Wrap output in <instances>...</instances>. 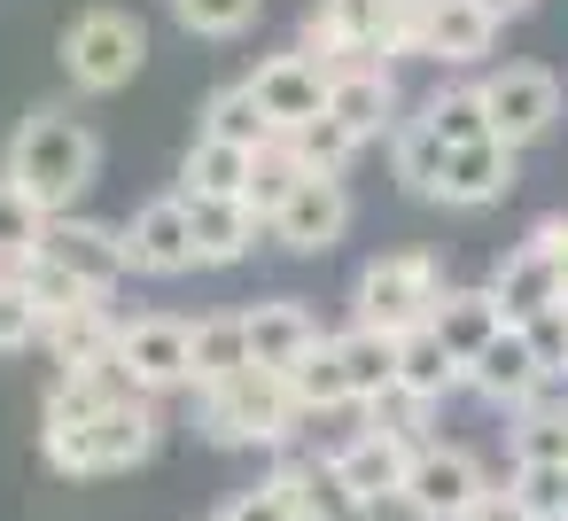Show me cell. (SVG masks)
<instances>
[{"instance_id":"1","label":"cell","mask_w":568,"mask_h":521,"mask_svg":"<svg viewBox=\"0 0 568 521\" xmlns=\"http://www.w3.org/2000/svg\"><path fill=\"white\" fill-rule=\"evenodd\" d=\"M94 164H102L94 133H87L79 118H63V110H32V118L17 125V141H9V180H17L48 218H71V203L94 187Z\"/></svg>"},{"instance_id":"2","label":"cell","mask_w":568,"mask_h":521,"mask_svg":"<svg viewBox=\"0 0 568 521\" xmlns=\"http://www.w3.org/2000/svg\"><path fill=\"white\" fill-rule=\"evenodd\" d=\"M436 304H444V273H436V257H420V249L374 257V265L358 273V327H374V335H389V343L420 335V327L436 319Z\"/></svg>"},{"instance_id":"3","label":"cell","mask_w":568,"mask_h":521,"mask_svg":"<svg viewBox=\"0 0 568 521\" xmlns=\"http://www.w3.org/2000/svg\"><path fill=\"white\" fill-rule=\"evenodd\" d=\"M296 420H304V405H296L288 374H265V366H250L242 381H226V389L203 397V436L226 443V451L234 443H288Z\"/></svg>"},{"instance_id":"4","label":"cell","mask_w":568,"mask_h":521,"mask_svg":"<svg viewBox=\"0 0 568 521\" xmlns=\"http://www.w3.org/2000/svg\"><path fill=\"white\" fill-rule=\"evenodd\" d=\"M141 55H149V32H141L133 17H118V9H87V17L63 32V71H71L87 94H118V86L141 71Z\"/></svg>"},{"instance_id":"5","label":"cell","mask_w":568,"mask_h":521,"mask_svg":"<svg viewBox=\"0 0 568 521\" xmlns=\"http://www.w3.org/2000/svg\"><path fill=\"white\" fill-rule=\"evenodd\" d=\"M483 490H498V482L483 474V459H475L467 443H420V459H413L397 505H405L413 521H467V513L483 505Z\"/></svg>"},{"instance_id":"6","label":"cell","mask_w":568,"mask_h":521,"mask_svg":"<svg viewBox=\"0 0 568 521\" xmlns=\"http://www.w3.org/2000/svg\"><path fill=\"white\" fill-rule=\"evenodd\" d=\"M118 374H125V389H141V397L195 389V327H187V319H164V311L133 319V327L118 335Z\"/></svg>"},{"instance_id":"7","label":"cell","mask_w":568,"mask_h":521,"mask_svg":"<svg viewBox=\"0 0 568 521\" xmlns=\"http://www.w3.org/2000/svg\"><path fill=\"white\" fill-rule=\"evenodd\" d=\"M483 110H490V141L529 149V141L560 118V86H552V71H537V63H506V71L483 79Z\"/></svg>"},{"instance_id":"8","label":"cell","mask_w":568,"mask_h":521,"mask_svg":"<svg viewBox=\"0 0 568 521\" xmlns=\"http://www.w3.org/2000/svg\"><path fill=\"white\" fill-rule=\"evenodd\" d=\"M389 9H397V0H320V9L304 17V40L327 55V71H351V63L382 55Z\"/></svg>"},{"instance_id":"9","label":"cell","mask_w":568,"mask_h":521,"mask_svg":"<svg viewBox=\"0 0 568 521\" xmlns=\"http://www.w3.org/2000/svg\"><path fill=\"white\" fill-rule=\"evenodd\" d=\"M250 94H257V110H265L281 133H296V125L327 118V63H312V55H273V63L250 71Z\"/></svg>"},{"instance_id":"10","label":"cell","mask_w":568,"mask_h":521,"mask_svg":"<svg viewBox=\"0 0 568 521\" xmlns=\"http://www.w3.org/2000/svg\"><path fill=\"white\" fill-rule=\"evenodd\" d=\"M273 490L288 498L296 521H374V505L343 482L335 459H281L273 467Z\"/></svg>"},{"instance_id":"11","label":"cell","mask_w":568,"mask_h":521,"mask_svg":"<svg viewBox=\"0 0 568 521\" xmlns=\"http://www.w3.org/2000/svg\"><path fill=\"white\" fill-rule=\"evenodd\" d=\"M343 226H351V195H343V180H304V187L288 195V211L273 218V242L296 249V257H320V249L343 242Z\"/></svg>"},{"instance_id":"12","label":"cell","mask_w":568,"mask_h":521,"mask_svg":"<svg viewBox=\"0 0 568 521\" xmlns=\"http://www.w3.org/2000/svg\"><path fill=\"white\" fill-rule=\"evenodd\" d=\"M490 296H498V311L514 319V327H529L537 311H552V304H568V273L537 249V242H521V249H506L498 257V273H490Z\"/></svg>"},{"instance_id":"13","label":"cell","mask_w":568,"mask_h":521,"mask_svg":"<svg viewBox=\"0 0 568 521\" xmlns=\"http://www.w3.org/2000/svg\"><path fill=\"white\" fill-rule=\"evenodd\" d=\"M125 257H133V273H187V265H195V218H187V195L149 203V211L125 226Z\"/></svg>"},{"instance_id":"14","label":"cell","mask_w":568,"mask_h":521,"mask_svg":"<svg viewBox=\"0 0 568 521\" xmlns=\"http://www.w3.org/2000/svg\"><path fill=\"white\" fill-rule=\"evenodd\" d=\"M40 257H55L63 273H79L94 296H110V288H118V273L133 265V257H125V234H110V226H94V218H55Z\"/></svg>"},{"instance_id":"15","label":"cell","mask_w":568,"mask_h":521,"mask_svg":"<svg viewBox=\"0 0 568 521\" xmlns=\"http://www.w3.org/2000/svg\"><path fill=\"white\" fill-rule=\"evenodd\" d=\"M389 110H397V79H389L382 63H351V71H327V118H335L343 133L374 141V133L389 125Z\"/></svg>"},{"instance_id":"16","label":"cell","mask_w":568,"mask_h":521,"mask_svg":"<svg viewBox=\"0 0 568 521\" xmlns=\"http://www.w3.org/2000/svg\"><path fill=\"white\" fill-rule=\"evenodd\" d=\"M428 327H436V343H444L459 366H475V358H483L514 319L498 311V296H490V288H444V304H436V319H428Z\"/></svg>"},{"instance_id":"17","label":"cell","mask_w":568,"mask_h":521,"mask_svg":"<svg viewBox=\"0 0 568 521\" xmlns=\"http://www.w3.org/2000/svg\"><path fill=\"white\" fill-rule=\"evenodd\" d=\"M413 443H397V436H374V428H358L343 451H335V467H343V482L366 498V505H382V498H405V474H413Z\"/></svg>"},{"instance_id":"18","label":"cell","mask_w":568,"mask_h":521,"mask_svg":"<svg viewBox=\"0 0 568 521\" xmlns=\"http://www.w3.org/2000/svg\"><path fill=\"white\" fill-rule=\"evenodd\" d=\"M187 218H195V265H242L265 226L250 203H226V195H187Z\"/></svg>"},{"instance_id":"19","label":"cell","mask_w":568,"mask_h":521,"mask_svg":"<svg viewBox=\"0 0 568 521\" xmlns=\"http://www.w3.org/2000/svg\"><path fill=\"white\" fill-rule=\"evenodd\" d=\"M545 374H552V366L529 350V335H521V327H506V335H498V343L467 366V389H483L490 405H514V412H521V397H529Z\"/></svg>"},{"instance_id":"20","label":"cell","mask_w":568,"mask_h":521,"mask_svg":"<svg viewBox=\"0 0 568 521\" xmlns=\"http://www.w3.org/2000/svg\"><path fill=\"white\" fill-rule=\"evenodd\" d=\"M490 40H498V17H483L475 0H428V24H420L428 63H483Z\"/></svg>"},{"instance_id":"21","label":"cell","mask_w":568,"mask_h":521,"mask_svg":"<svg viewBox=\"0 0 568 521\" xmlns=\"http://www.w3.org/2000/svg\"><path fill=\"white\" fill-rule=\"evenodd\" d=\"M242 319H250V358H257L265 374H288V366H296V358L320 343L312 311H304V304H288V296H273V304H250Z\"/></svg>"},{"instance_id":"22","label":"cell","mask_w":568,"mask_h":521,"mask_svg":"<svg viewBox=\"0 0 568 521\" xmlns=\"http://www.w3.org/2000/svg\"><path fill=\"white\" fill-rule=\"evenodd\" d=\"M118 319H110V296L102 304H87V311H63V319H48V350H55V366L63 374H87V366H118Z\"/></svg>"},{"instance_id":"23","label":"cell","mask_w":568,"mask_h":521,"mask_svg":"<svg viewBox=\"0 0 568 521\" xmlns=\"http://www.w3.org/2000/svg\"><path fill=\"white\" fill-rule=\"evenodd\" d=\"M498 195H514V149H506V141H475V149H452V172H444V203H459V211H483V203H498Z\"/></svg>"},{"instance_id":"24","label":"cell","mask_w":568,"mask_h":521,"mask_svg":"<svg viewBox=\"0 0 568 521\" xmlns=\"http://www.w3.org/2000/svg\"><path fill=\"white\" fill-rule=\"evenodd\" d=\"M257 358H250V319L242 311H219V319H195V389H226L242 381Z\"/></svg>"},{"instance_id":"25","label":"cell","mask_w":568,"mask_h":521,"mask_svg":"<svg viewBox=\"0 0 568 521\" xmlns=\"http://www.w3.org/2000/svg\"><path fill=\"white\" fill-rule=\"evenodd\" d=\"M48 211L17 187V180H0V288H9V280H24V265L48 249Z\"/></svg>"},{"instance_id":"26","label":"cell","mask_w":568,"mask_h":521,"mask_svg":"<svg viewBox=\"0 0 568 521\" xmlns=\"http://www.w3.org/2000/svg\"><path fill=\"white\" fill-rule=\"evenodd\" d=\"M94 443H102V474H118V467H141L149 451H156V405L133 389V397H118L102 420H94Z\"/></svg>"},{"instance_id":"27","label":"cell","mask_w":568,"mask_h":521,"mask_svg":"<svg viewBox=\"0 0 568 521\" xmlns=\"http://www.w3.org/2000/svg\"><path fill=\"white\" fill-rule=\"evenodd\" d=\"M203 141H226V149H250V156H257V149L281 141V125L257 110V94H250V79H242V86H219V94H211V110H203Z\"/></svg>"},{"instance_id":"28","label":"cell","mask_w":568,"mask_h":521,"mask_svg":"<svg viewBox=\"0 0 568 521\" xmlns=\"http://www.w3.org/2000/svg\"><path fill=\"white\" fill-rule=\"evenodd\" d=\"M389 164H397V180H405L413 195H436V203H444L452 149L436 141V125H428V118H405V125H397V141H389Z\"/></svg>"},{"instance_id":"29","label":"cell","mask_w":568,"mask_h":521,"mask_svg":"<svg viewBox=\"0 0 568 521\" xmlns=\"http://www.w3.org/2000/svg\"><path fill=\"white\" fill-rule=\"evenodd\" d=\"M250 149H226V141H195L187 164H180V195H226V203H250Z\"/></svg>"},{"instance_id":"30","label":"cell","mask_w":568,"mask_h":521,"mask_svg":"<svg viewBox=\"0 0 568 521\" xmlns=\"http://www.w3.org/2000/svg\"><path fill=\"white\" fill-rule=\"evenodd\" d=\"M118 397H133L125 389V374L118 366H87V374H55V389H48V420H79V428H94Z\"/></svg>"},{"instance_id":"31","label":"cell","mask_w":568,"mask_h":521,"mask_svg":"<svg viewBox=\"0 0 568 521\" xmlns=\"http://www.w3.org/2000/svg\"><path fill=\"white\" fill-rule=\"evenodd\" d=\"M397 381H405L413 397H428V405H436V397H452V389L467 381V366L436 343V327H420V335H405V343H397Z\"/></svg>"},{"instance_id":"32","label":"cell","mask_w":568,"mask_h":521,"mask_svg":"<svg viewBox=\"0 0 568 521\" xmlns=\"http://www.w3.org/2000/svg\"><path fill=\"white\" fill-rule=\"evenodd\" d=\"M288 389H296V405L304 412H335V405H358L351 397V374H343V350H335V335H320L296 366H288Z\"/></svg>"},{"instance_id":"33","label":"cell","mask_w":568,"mask_h":521,"mask_svg":"<svg viewBox=\"0 0 568 521\" xmlns=\"http://www.w3.org/2000/svg\"><path fill=\"white\" fill-rule=\"evenodd\" d=\"M335 350H343V374H351V397L358 405H374L382 389H397V343L389 335L351 327V335H335Z\"/></svg>"},{"instance_id":"34","label":"cell","mask_w":568,"mask_h":521,"mask_svg":"<svg viewBox=\"0 0 568 521\" xmlns=\"http://www.w3.org/2000/svg\"><path fill=\"white\" fill-rule=\"evenodd\" d=\"M304 180H312V172L296 164V149H288V133H281V141H273V149H257V164H250V211H257V218L273 226V218L288 211V195H296Z\"/></svg>"},{"instance_id":"35","label":"cell","mask_w":568,"mask_h":521,"mask_svg":"<svg viewBox=\"0 0 568 521\" xmlns=\"http://www.w3.org/2000/svg\"><path fill=\"white\" fill-rule=\"evenodd\" d=\"M428 125H436V141L444 149H475V141H490V110H483V86H444L428 110H420Z\"/></svg>"},{"instance_id":"36","label":"cell","mask_w":568,"mask_h":521,"mask_svg":"<svg viewBox=\"0 0 568 521\" xmlns=\"http://www.w3.org/2000/svg\"><path fill=\"white\" fill-rule=\"evenodd\" d=\"M288 149H296V164H304L312 180H343V164L358 156V133H343L335 118H312V125L288 133Z\"/></svg>"},{"instance_id":"37","label":"cell","mask_w":568,"mask_h":521,"mask_svg":"<svg viewBox=\"0 0 568 521\" xmlns=\"http://www.w3.org/2000/svg\"><path fill=\"white\" fill-rule=\"evenodd\" d=\"M24 288H32V304H40L48 319H63V311H87V304H102V296H94V288L79 280V273H63L55 257H32V265H24Z\"/></svg>"},{"instance_id":"38","label":"cell","mask_w":568,"mask_h":521,"mask_svg":"<svg viewBox=\"0 0 568 521\" xmlns=\"http://www.w3.org/2000/svg\"><path fill=\"white\" fill-rule=\"evenodd\" d=\"M40 451H48V467L55 474H102V443H94V428H79V420H40Z\"/></svg>"},{"instance_id":"39","label":"cell","mask_w":568,"mask_h":521,"mask_svg":"<svg viewBox=\"0 0 568 521\" xmlns=\"http://www.w3.org/2000/svg\"><path fill=\"white\" fill-rule=\"evenodd\" d=\"M366 428H374V436H397V443H413V451H420V428H428V397H413V389L397 381V389H382V397L366 405Z\"/></svg>"},{"instance_id":"40","label":"cell","mask_w":568,"mask_h":521,"mask_svg":"<svg viewBox=\"0 0 568 521\" xmlns=\"http://www.w3.org/2000/svg\"><path fill=\"white\" fill-rule=\"evenodd\" d=\"M514 467H568V420H521L514 412Z\"/></svg>"},{"instance_id":"41","label":"cell","mask_w":568,"mask_h":521,"mask_svg":"<svg viewBox=\"0 0 568 521\" xmlns=\"http://www.w3.org/2000/svg\"><path fill=\"white\" fill-rule=\"evenodd\" d=\"M172 17L203 40H234L250 17H257V0H172Z\"/></svg>"},{"instance_id":"42","label":"cell","mask_w":568,"mask_h":521,"mask_svg":"<svg viewBox=\"0 0 568 521\" xmlns=\"http://www.w3.org/2000/svg\"><path fill=\"white\" fill-rule=\"evenodd\" d=\"M514 498L537 521H568V467H514Z\"/></svg>"},{"instance_id":"43","label":"cell","mask_w":568,"mask_h":521,"mask_svg":"<svg viewBox=\"0 0 568 521\" xmlns=\"http://www.w3.org/2000/svg\"><path fill=\"white\" fill-rule=\"evenodd\" d=\"M40 335H48V311L32 304L24 280H9V288H0V350H24V343H40Z\"/></svg>"},{"instance_id":"44","label":"cell","mask_w":568,"mask_h":521,"mask_svg":"<svg viewBox=\"0 0 568 521\" xmlns=\"http://www.w3.org/2000/svg\"><path fill=\"white\" fill-rule=\"evenodd\" d=\"M521 335H529V350H537L545 366H568V304H552V311H537V319H529Z\"/></svg>"},{"instance_id":"45","label":"cell","mask_w":568,"mask_h":521,"mask_svg":"<svg viewBox=\"0 0 568 521\" xmlns=\"http://www.w3.org/2000/svg\"><path fill=\"white\" fill-rule=\"evenodd\" d=\"M219 521H296V513H288V498H281L273 482H257V490L226 498V505H219Z\"/></svg>"},{"instance_id":"46","label":"cell","mask_w":568,"mask_h":521,"mask_svg":"<svg viewBox=\"0 0 568 521\" xmlns=\"http://www.w3.org/2000/svg\"><path fill=\"white\" fill-rule=\"evenodd\" d=\"M521 420H568V366H552V374L521 397Z\"/></svg>"},{"instance_id":"47","label":"cell","mask_w":568,"mask_h":521,"mask_svg":"<svg viewBox=\"0 0 568 521\" xmlns=\"http://www.w3.org/2000/svg\"><path fill=\"white\" fill-rule=\"evenodd\" d=\"M467 521H537V513H529V505L514 498V482H506V490H483V505H475Z\"/></svg>"},{"instance_id":"48","label":"cell","mask_w":568,"mask_h":521,"mask_svg":"<svg viewBox=\"0 0 568 521\" xmlns=\"http://www.w3.org/2000/svg\"><path fill=\"white\" fill-rule=\"evenodd\" d=\"M529 242H537V249H545V257H552V265L568 273V218H545V226H537Z\"/></svg>"},{"instance_id":"49","label":"cell","mask_w":568,"mask_h":521,"mask_svg":"<svg viewBox=\"0 0 568 521\" xmlns=\"http://www.w3.org/2000/svg\"><path fill=\"white\" fill-rule=\"evenodd\" d=\"M475 9H483V17H498V24H506V17H521V9H529V0H475Z\"/></svg>"}]
</instances>
